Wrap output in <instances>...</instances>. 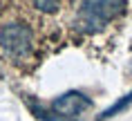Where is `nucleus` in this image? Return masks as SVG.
<instances>
[{
  "label": "nucleus",
  "instance_id": "f257e3e1",
  "mask_svg": "<svg viewBox=\"0 0 132 121\" xmlns=\"http://www.w3.org/2000/svg\"><path fill=\"white\" fill-rule=\"evenodd\" d=\"M125 0H83L76 14V25L85 34H94L123 14Z\"/></svg>",
  "mask_w": 132,
  "mask_h": 121
},
{
  "label": "nucleus",
  "instance_id": "f03ea898",
  "mask_svg": "<svg viewBox=\"0 0 132 121\" xmlns=\"http://www.w3.org/2000/svg\"><path fill=\"white\" fill-rule=\"evenodd\" d=\"M90 106H92L90 96H85L83 92L72 90V92H65L63 96H58L52 103L49 110L36 108V106H31V110L36 112V117L40 121H72V119H76L83 110H87Z\"/></svg>",
  "mask_w": 132,
  "mask_h": 121
},
{
  "label": "nucleus",
  "instance_id": "7ed1b4c3",
  "mask_svg": "<svg viewBox=\"0 0 132 121\" xmlns=\"http://www.w3.org/2000/svg\"><path fill=\"white\" fill-rule=\"evenodd\" d=\"M0 47L7 56L22 61L34 52V31L25 22H7L0 29Z\"/></svg>",
  "mask_w": 132,
  "mask_h": 121
},
{
  "label": "nucleus",
  "instance_id": "20e7f679",
  "mask_svg": "<svg viewBox=\"0 0 132 121\" xmlns=\"http://www.w3.org/2000/svg\"><path fill=\"white\" fill-rule=\"evenodd\" d=\"M128 103H132V92H130V94H125L123 99H121V101H117L114 106H110V108H108V110H105V112L101 114V117H98L96 121H105V119H110V117H114V114H117L119 110H123V108L128 106Z\"/></svg>",
  "mask_w": 132,
  "mask_h": 121
},
{
  "label": "nucleus",
  "instance_id": "39448f33",
  "mask_svg": "<svg viewBox=\"0 0 132 121\" xmlns=\"http://www.w3.org/2000/svg\"><path fill=\"white\" fill-rule=\"evenodd\" d=\"M31 2V7L43 11V14H54L58 11V5H61V0H29Z\"/></svg>",
  "mask_w": 132,
  "mask_h": 121
},
{
  "label": "nucleus",
  "instance_id": "423d86ee",
  "mask_svg": "<svg viewBox=\"0 0 132 121\" xmlns=\"http://www.w3.org/2000/svg\"><path fill=\"white\" fill-rule=\"evenodd\" d=\"M130 72H132V61H130Z\"/></svg>",
  "mask_w": 132,
  "mask_h": 121
}]
</instances>
